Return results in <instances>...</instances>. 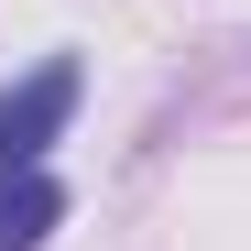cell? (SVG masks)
<instances>
[{
  "mask_svg": "<svg viewBox=\"0 0 251 251\" xmlns=\"http://www.w3.org/2000/svg\"><path fill=\"white\" fill-rule=\"evenodd\" d=\"M76 120V55H55V66H33L22 88H0V175H33L44 164V142Z\"/></svg>",
  "mask_w": 251,
  "mask_h": 251,
  "instance_id": "obj_1",
  "label": "cell"
},
{
  "mask_svg": "<svg viewBox=\"0 0 251 251\" xmlns=\"http://www.w3.org/2000/svg\"><path fill=\"white\" fill-rule=\"evenodd\" d=\"M66 219V186L55 175H0V251H44Z\"/></svg>",
  "mask_w": 251,
  "mask_h": 251,
  "instance_id": "obj_2",
  "label": "cell"
}]
</instances>
